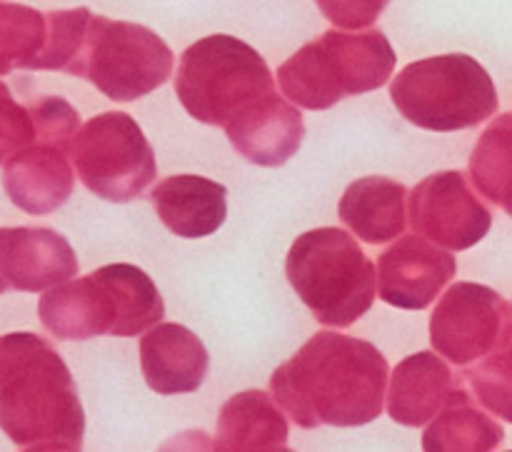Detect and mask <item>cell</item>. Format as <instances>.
<instances>
[{"label":"cell","mask_w":512,"mask_h":452,"mask_svg":"<svg viewBox=\"0 0 512 452\" xmlns=\"http://www.w3.org/2000/svg\"><path fill=\"white\" fill-rule=\"evenodd\" d=\"M408 188L385 175H368L348 185L338 205L340 220L368 245L400 238L408 225Z\"/></svg>","instance_id":"cell-17"},{"label":"cell","mask_w":512,"mask_h":452,"mask_svg":"<svg viewBox=\"0 0 512 452\" xmlns=\"http://www.w3.org/2000/svg\"><path fill=\"white\" fill-rule=\"evenodd\" d=\"M175 93L190 118L233 128L278 95L263 55L233 35H208L180 55Z\"/></svg>","instance_id":"cell-4"},{"label":"cell","mask_w":512,"mask_h":452,"mask_svg":"<svg viewBox=\"0 0 512 452\" xmlns=\"http://www.w3.org/2000/svg\"><path fill=\"white\" fill-rule=\"evenodd\" d=\"M38 315L43 328L58 340L135 338L163 320L165 303L145 270L113 263L45 290Z\"/></svg>","instance_id":"cell-3"},{"label":"cell","mask_w":512,"mask_h":452,"mask_svg":"<svg viewBox=\"0 0 512 452\" xmlns=\"http://www.w3.org/2000/svg\"><path fill=\"white\" fill-rule=\"evenodd\" d=\"M35 123V140L70 150L80 130V115L73 105L58 95H43L28 105Z\"/></svg>","instance_id":"cell-26"},{"label":"cell","mask_w":512,"mask_h":452,"mask_svg":"<svg viewBox=\"0 0 512 452\" xmlns=\"http://www.w3.org/2000/svg\"><path fill=\"white\" fill-rule=\"evenodd\" d=\"M3 268L10 288L45 293L78 275L73 245L50 228H5Z\"/></svg>","instance_id":"cell-15"},{"label":"cell","mask_w":512,"mask_h":452,"mask_svg":"<svg viewBox=\"0 0 512 452\" xmlns=\"http://www.w3.org/2000/svg\"><path fill=\"white\" fill-rule=\"evenodd\" d=\"M395 70V50L380 30L310 40L278 68L285 98L305 110H328L350 95L383 88Z\"/></svg>","instance_id":"cell-6"},{"label":"cell","mask_w":512,"mask_h":452,"mask_svg":"<svg viewBox=\"0 0 512 452\" xmlns=\"http://www.w3.org/2000/svg\"><path fill=\"white\" fill-rule=\"evenodd\" d=\"M388 360L373 343L318 333L270 378V393L298 428H360L380 418Z\"/></svg>","instance_id":"cell-1"},{"label":"cell","mask_w":512,"mask_h":452,"mask_svg":"<svg viewBox=\"0 0 512 452\" xmlns=\"http://www.w3.org/2000/svg\"><path fill=\"white\" fill-rule=\"evenodd\" d=\"M410 225L445 250H468L493 228V213L478 200L460 170H443L410 190Z\"/></svg>","instance_id":"cell-10"},{"label":"cell","mask_w":512,"mask_h":452,"mask_svg":"<svg viewBox=\"0 0 512 452\" xmlns=\"http://www.w3.org/2000/svg\"><path fill=\"white\" fill-rule=\"evenodd\" d=\"M505 430L498 420L475 405L468 390L458 388L445 400L438 418L423 435L428 452H488L503 445Z\"/></svg>","instance_id":"cell-21"},{"label":"cell","mask_w":512,"mask_h":452,"mask_svg":"<svg viewBox=\"0 0 512 452\" xmlns=\"http://www.w3.org/2000/svg\"><path fill=\"white\" fill-rule=\"evenodd\" d=\"M458 263L423 235H405L378 260V295L400 310H425L455 278Z\"/></svg>","instance_id":"cell-12"},{"label":"cell","mask_w":512,"mask_h":452,"mask_svg":"<svg viewBox=\"0 0 512 452\" xmlns=\"http://www.w3.org/2000/svg\"><path fill=\"white\" fill-rule=\"evenodd\" d=\"M70 160L80 183L108 203H130L158 178V163L143 128L118 110L95 115L78 130Z\"/></svg>","instance_id":"cell-9"},{"label":"cell","mask_w":512,"mask_h":452,"mask_svg":"<svg viewBox=\"0 0 512 452\" xmlns=\"http://www.w3.org/2000/svg\"><path fill=\"white\" fill-rule=\"evenodd\" d=\"M288 420L263 390H245L223 405L218 418V450H283Z\"/></svg>","instance_id":"cell-20"},{"label":"cell","mask_w":512,"mask_h":452,"mask_svg":"<svg viewBox=\"0 0 512 452\" xmlns=\"http://www.w3.org/2000/svg\"><path fill=\"white\" fill-rule=\"evenodd\" d=\"M285 273L325 328H350L375 303L378 270L358 240L340 228H315L288 250Z\"/></svg>","instance_id":"cell-5"},{"label":"cell","mask_w":512,"mask_h":452,"mask_svg":"<svg viewBox=\"0 0 512 452\" xmlns=\"http://www.w3.org/2000/svg\"><path fill=\"white\" fill-rule=\"evenodd\" d=\"M470 180L512 218V113L498 115L480 135L470 155Z\"/></svg>","instance_id":"cell-22"},{"label":"cell","mask_w":512,"mask_h":452,"mask_svg":"<svg viewBox=\"0 0 512 452\" xmlns=\"http://www.w3.org/2000/svg\"><path fill=\"white\" fill-rule=\"evenodd\" d=\"M3 243H5V228H0V295L8 293V290H13V288H10L8 278H5V268H3Z\"/></svg>","instance_id":"cell-29"},{"label":"cell","mask_w":512,"mask_h":452,"mask_svg":"<svg viewBox=\"0 0 512 452\" xmlns=\"http://www.w3.org/2000/svg\"><path fill=\"white\" fill-rule=\"evenodd\" d=\"M30 143H35L33 113L28 105L18 103L8 85L0 80V165Z\"/></svg>","instance_id":"cell-27"},{"label":"cell","mask_w":512,"mask_h":452,"mask_svg":"<svg viewBox=\"0 0 512 452\" xmlns=\"http://www.w3.org/2000/svg\"><path fill=\"white\" fill-rule=\"evenodd\" d=\"M390 0H315L320 13L340 30H365L383 15Z\"/></svg>","instance_id":"cell-28"},{"label":"cell","mask_w":512,"mask_h":452,"mask_svg":"<svg viewBox=\"0 0 512 452\" xmlns=\"http://www.w3.org/2000/svg\"><path fill=\"white\" fill-rule=\"evenodd\" d=\"M390 98L408 123L433 133H458L493 118L500 108L488 70L465 53H445L405 65Z\"/></svg>","instance_id":"cell-7"},{"label":"cell","mask_w":512,"mask_h":452,"mask_svg":"<svg viewBox=\"0 0 512 452\" xmlns=\"http://www.w3.org/2000/svg\"><path fill=\"white\" fill-rule=\"evenodd\" d=\"M48 23L40 10L0 3V75L30 70L45 45Z\"/></svg>","instance_id":"cell-24"},{"label":"cell","mask_w":512,"mask_h":452,"mask_svg":"<svg viewBox=\"0 0 512 452\" xmlns=\"http://www.w3.org/2000/svg\"><path fill=\"white\" fill-rule=\"evenodd\" d=\"M150 203L165 228L178 238H208L228 218V190L200 175H170L150 193Z\"/></svg>","instance_id":"cell-16"},{"label":"cell","mask_w":512,"mask_h":452,"mask_svg":"<svg viewBox=\"0 0 512 452\" xmlns=\"http://www.w3.org/2000/svg\"><path fill=\"white\" fill-rule=\"evenodd\" d=\"M465 380L488 413L512 425V303L505 310L493 350L483 355L478 365L465 370Z\"/></svg>","instance_id":"cell-23"},{"label":"cell","mask_w":512,"mask_h":452,"mask_svg":"<svg viewBox=\"0 0 512 452\" xmlns=\"http://www.w3.org/2000/svg\"><path fill=\"white\" fill-rule=\"evenodd\" d=\"M455 388L458 383L440 355H410L390 378L388 415L405 428H423L443 410Z\"/></svg>","instance_id":"cell-18"},{"label":"cell","mask_w":512,"mask_h":452,"mask_svg":"<svg viewBox=\"0 0 512 452\" xmlns=\"http://www.w3.org/2000/svg\"><path fill=\"white\" fill-rule=\"evenodd\" d=\"M173 63V50L158 33L93 13L70 75L85 78L115 103H133L168 83Z\"/></svg>","instance_id":"cell-8"},{"label":"cell","mask_w":512,"mask_h":452,"mask_svg":"<svg viewBox=\"0 0 512 452\" xmlns=\"http://www.w3.org/2000/svg\"><path fill=\"white\" fill-rule=\"evenodd\" d=\"M70 150L35 140L5 160L3 188L10 203L28 215H50L68 203L75 188Z\"/></svg>","instance_id":"cell-13"},{"label":"cell","mask_w":512,"mask_h":452,"mask_svg":"<svg viewBox=\"0 0 512 452\" xmlns=\"http://www.w3.org/2000/svg\"><path fill=\"white\" fill-rule=\"evenodd\" d=\"M508 300L480 283H455L430 318V343L450 363L468 368L493 350Z\"/></svg>","instance_id":"cell-11"},{"label":"cell","mask_w":512,"mask_h":452,"mask_svg":"<svg viewBox=\"0 0 512 452\" xmlns=\"http://www.w3.org/2000/svg\"><path fill=\"white\" fill-rule=\"evenodd\" d=\"M140 368L153 393L188 395L208 378L210 355L185 325L158 323L140 338Z\"/></svg>","instance_id":"cell-14"},{"label":"cell","mask_w":512,"mask_h":452,"mask_svg":"<svg viewBox=\"0 0 512 452\" xmlns=\"http://www.w3.org/2000/svg\"><path fill=\"white\" fill-rule=\"evenodd\" d=\"M90 18H93V13L88 8L45 13V23H48L45 45L30 70H60V73L70 75L75 60H78Z\"/></svg>","instance_id":"cell-25"},{"label":"cell","mask_w":512,"mask_h":452,"mask_svg":"<svg viewBox=\"0 0 512 452\" xmlns=\"http://www.w3.org/2000/svg\"><path fill=\"white\" fill-rule=\"evenodd\" d=\"M235 153L263 168L285 165L300 150L305 138L303 113L283 95L270 98L258 113L225 130Z\"/></svg>","instance_id":"cell-19"},{"label":"cell","mask_w":512,"mask_h":452,"mask_svg":"<svg viewBox=\"0 0 512 452\" xmlns=\"http://www.w3.org/2000/svg\"><path fill=\"white\" fill-rule=\"evenodd\" d=\"M0 430L23 450L83 448L85 413L73 375L35 333L0 338Z\"/></svg>","instance_id":"cell-2"}]
</instances>
